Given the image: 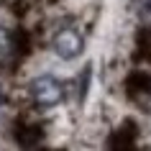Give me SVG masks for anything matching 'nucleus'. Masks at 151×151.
Masks as SVG:
<instances>
[{
  "mask_svg": "<svg viewBox=\"0 0 151 151\" xmlns=\"http://www.w3.org/2000/svg\"><path fill=\"white\" fill-rule=\"evenodd\" d=\"M31 97L41 108H54L64 100V85L54 74H41L31 82Z\"/></svg>",
  "mask_w": 151,
  "mask_h": 151,
  "instance_id": "nucleus-1",
  "label": "nucleus"
},
{
  "mask_svg": "<svg viewBox=\"0 0 151 151\" xmlns=\"http://www.w3.org/2000/svg\"><path fill=\"white\" fill-rule=\"evenodd\" d=\"M82 49H85V39H82V33L74 31V28H62V31L54 36V51H56V56H62V59H74V56H80Z\"/></svg>",
  "mask_w": 151,
  "mask_h": 151,
  "instance_id": "nucleus-2",
  "label": "nucleus"
},
{
  "mask_svg": "<svg viewBox=\"0 0 151 151\" xmlns=\"http://www.w3.org/2000/svg\"><path fill=\"white\" fill-rule=\"evenodd\" d=\"M131 8H133V13H136L138 18L151 21V0H133V3H131Z\"/></svg>",
  "mask_w": 151,
  "mask_h": 151,
  "instance_id": "nucleus-3",
  "label": "nucleus"
},
{
  "mask_svg": "<svg viewBox=\"0 0 151 151\" xmlns=\"http://www.w3.org/2000/svg\"><path fill=\"white\" fill-rule=\"evenodd\" d=\"M5 54H8V36L5 31H0V62L5 59Z\"/></svg>",
  "mask_w": 151,
  "mask_h": 151,
  "instance_id": "nucleus-4",
  "label": "nucleus"
}]
</instances>
